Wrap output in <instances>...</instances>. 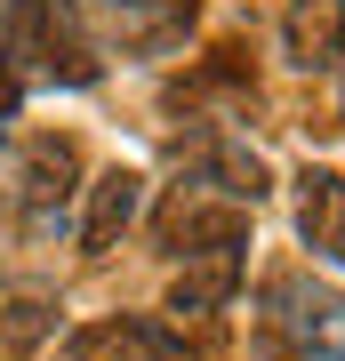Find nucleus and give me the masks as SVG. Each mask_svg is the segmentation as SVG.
<instances>
[{
    "label": "nucleus",
    "mask_w": 345,
    "mask_h": 361,
    "mask_svg": "<svg viewBox=\"0 0 345 361\" xmlns=\"http://www.w3.org/2000/svg\"><path fill=\"white\" fill-rule=\"evenodd\" d=\"M64 353H73V361H193L185 337L169 329V322H145V313H113V322L73 329Z\"/></svg>",
    "instance_id": "nucleus-6"
},
{
    "label": "nucleus",
    "mask_w": 345,
    "mask_h": 361,
    "mask_svg": "<svg viewBox=\"0 0 345 361\" xmlns=\"http://www.w3.org/2000/svg\"><path fill=\"white\" fill-rule=\"evenodd\" d=\"M73 25H97L121 49H177L201 16V0H64Z\"/></svg>",
    "instance_id": "nucleus-3"
},
{
    "label": "nucleus",
    "mask_w": 345,
    "mask_h": 361,
    "mask_svg": "<svg viewBox=\"0 0 345 361\" xmlns=\"http://www.w3.org/2000/svg\"><path fill=\"white\" fill-rule=\"evenodd\" d=\"M297 241L345 273V169H305L297 177Z\"/></svg>",
    "instance_id": "nucleus-8"
},
{
    "label": "nucleus",
    "mask_w": 345,
    "mask_h": 361,
    "mask_svg": "<svg viewBox=\"0 0 345 361\" xmlns=\"http://www.w3.org/2000/svg\"><path fill=\"white\" fill-rule=\"evenodd\" d=\"M80 193H89V209H80V249H89V257H113V249H121V233L145 217V177L113 161L97 185H80Z\"/></svg>",
    "instance_id": "nucleus-7"
},
{
    "label": "nucleus",
    "mask_w": 345,
    "mask_h": 361,
    "mask_svg": "<svg viewBox=\"0 0 345 361\" xmlns=\"http://www.w3.org/2000/svg\"><path fill=\"white\" fill-rule=\"evenodd\" d=\"M233 297H241V257H217V265L177 273V281H169V313H177V322H193V313H225Z\"/></svg>",
    "instance_id": "nucleus-10"
},
{
    "label": "nucleus",
    "mask_w": 345,
    "mask_h": 361,
    "mask_svg": "<svg viewBox=\"0 0 345 361\" xmlns=\"http://www.w3.org/2000/svg\"><path fill=\"white\" fill-rule=\"evenodd\" d=\"M282 56L297 73H329L345 56V0H289L282 8Z\"/></svg>",
    "instance_id": "nucleus-9"
},
{
    "label": "nucleus",
    "mask_w": 345,
    "mask_h": 361,
    "mask_svg": "<svg viewBox=\"0 0 345 361\" xmlns=\"http://www.w3.org/2000/svg\"><path fill=\"white\" fill-rule=\"evenodd\" d=\"M265 329L289 361H345V297L313 273H273L265 281Z\"/></svg>",
    "instance_id": "nucleus-2"
},
{
    "label": "nucleus",
    "mask_w": 345,
    "mask_h": 361,
    "mask_svg": "<svg viewBox=\"0 0 345 361\" xmlns=\"http://www.w3.org/2000/svg\"><path fill=\"white\" fill-rule=\"evenodd\" d=\"M16 113H25V89H16V80H8V73H0V129H8V121H16Z\"/></svg>",
    "instance_id": "nucleus-11"
},
{
    "label": "nucleus",
    "mask_w": 345,
    "mask_h": 361,
    "mask_svg": "<svg viewBox=\"0 0 345 361\" xmlns=\"http://www.w3.org/2000/svg\"><path fill=\"white\" fill-rule=\"evenodd\" d=\"M161 249L169 257H241L249 249V209H233V201H201L193 185H177V201H169V217H161Z\"/></svg>",
    "instance_id": "nucleus-4"
},
{
    "label": "nucleus",
    "mask_w": 345,
    "mask_h": 361,
    "mask_svg": "<svg viewBox=\"0 0 345 361\" xmlns=\"http://www.w3.org/2000/svg\"><path fill=\"white\" fill-rule=\"evenodd\" d=\"M80 153L73 137H32L25 145V169H16V185H25V233H56L64 225V201L80 193Z\"/></svg>",
    "instance_id": "nucleus-5"
},
{
    "label": "nucleus",
    "mask_w": 345,
    "mask_h": 361,
    "mask_svg": "<svg viewBox=\"0 0 345 361\" xmlns=\"http://www.w3.org/2000/svg\"><path fill=\"white\" fill-rule=\"evenodd\" d=\"M0 73L16 89H89L104 65L64 0H8L0 8Z\"/></svg>",
    "instance_id": "nucleus-1"
}]
</instances>
